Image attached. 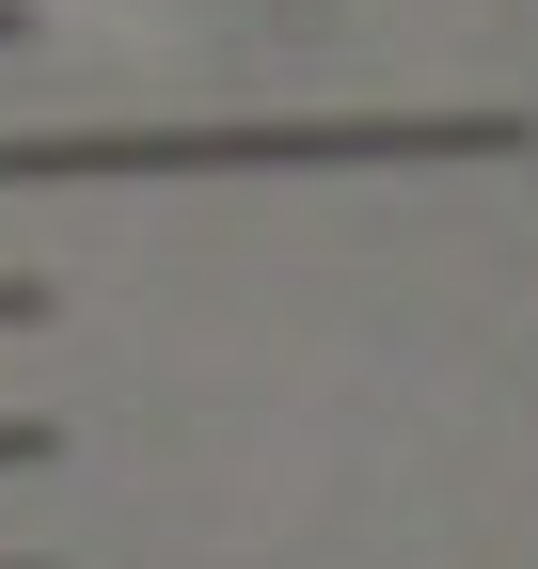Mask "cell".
I'll use <instances>...</instances> for the list:
<instances>
[{
    "label": "cell",
    "instance_id": "1",
    "mask_svg": "<svg viewBox=\"0 0 538 569\" xmlns=\"http://www.w3.org/2000/svg\"><path fill=\"white\" fill-rule=\"evenodd\" d=\"M48 459V427H17V411H0V475H32Z\"/></svg>",
    "mask_w": 538,
    "mask_h": 569
},
{
    "label": "cell",
    "instance_id": "3",
    "mask_svg": "<svg viewBox=\"0 0 538 569\" xmlns=\"http://www.w3.org/2000/svg\"><path fill=\"white\" fill-rule=\"evenodd\" d=\"M0 48H17V0H0Z\"/></svg>",
    "mask_w": 538,
    "mask_h": 569
},
{
    "label": "cell",
    "instance_id": "2",
    "mask_svg": "<svg viewBox=\"0 0 538 569\" xmlns=\"http://www.w3.org/2000/svg\"><path fill=\"white\" fill-rule=\"evenodd\" d=\"M17 317H48V284H17V269H0V332H17Z\"/></svg>",
    "mask_w": 538,
    "mask_h": 569
},
{
    "label": "cell",
    "instance_id": "4",
    "mask_svg": "<svg viewBox=\"0 0 538 569\" xmlns=\"http://www.w3.org/2000/svg\"><path fill=\"white\" fill-rule=\"evenodd\" d=\"M0 569H32V553H0Z\"/></svg>",
    "mask_w": 538,
    "mask_h": 569
}]
</instances>
